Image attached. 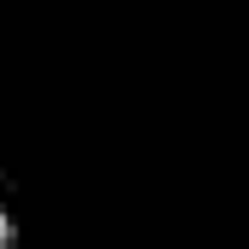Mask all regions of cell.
<instances>
[{"label":"cell","instance_id":"obj_1","mask_svg":"<svg viewBox=\"0 0 249 249\" xmlns=\"http://www.w3.org/2000/svg\"><path fill=\"white\" fill-rule=\"evenodd\" d=\"M0 244H6V214H0Z\"/></svg>","mask_w":249,"mask_h":249}]
</instances>
